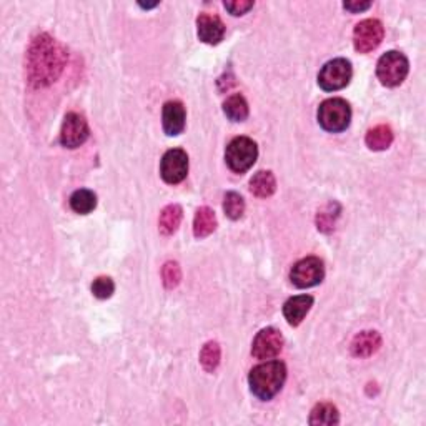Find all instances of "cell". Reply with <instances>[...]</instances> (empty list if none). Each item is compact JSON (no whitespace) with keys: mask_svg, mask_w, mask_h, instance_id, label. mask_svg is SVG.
I'll use <instances>...</instances> for the list:
<instances>
[{"mask_svg":"<svg viewBox=\"0 0 426 426\" xmlns=\"http://www.w3.org/2000/svg\"><path fill=\"white\" fill-rule=\"evenodd\" d=\"M67 54L59 42L47 33L33 38L27 54L28 80L33 87H47L54 84L64 70Z\"/></svg>","mask_w":426,"mask_h":426,"instance_id":"cell-1","label":"cell"},{"mask_svg":"<svg viewBox=\"0 0 426 426\" xmlns=\"http://www.w3.org/2000/svg\"><path fill=\"white\" fill-rule=\"evenodd\" d=\"M286 380V366L285 363L279 360L265 361L262 365L253 368L248 375V383H250L252 393L258 400L268 401L284 388V383Z\"/></svg>","mask_w":426,"mask_h":426,"instance_id":"cell-2","label":"cell"},{"mask_svg":"<svg viewBox=\"0 0 426 426\" xmlns=\"http://www.w3.org/2000/svg\"><path fill=\"white\" fill-rule=\"evenodd\" d=\"M352 120V108L347 100L328 99L318 107V123L323 130L340 133L347 130Z\"/></svg>","mask_w":426,"mask_h":426,"instance_id":"cell-3","label":"cell"},{"mask_svg":"<svg viewBox=\"0 0 426 426\" xmlns=\"http://www.w3.org/2000/svg\"><path fill=\"white\" fill-rule=\"evenodd\" d=\"M258 147L257 143L248 137H237L228 143L227 150H225V160L230 170L235 174H245L250 170L253 164L257 162Z\"/></svg>","mask_w":426,"mask_h":426,"instance_id":"cell-4","label":"cell"},{"mask_svg":"<svg viewBox=\"0 0 426 426\" xmlns=\"http://www.w3.org/2000/svg\"><path fill=\"white\" fill-rule=\"evenodd\" d=\"M408 59L400 52L390 50L378 60L376 77L385 87H398L400 84H403L406 75H408Z\"/></svg>","mask_w":426,"mask_h":426,"instance_id":"cell-5","label":"cell"},{"mask_svg":"<svg viewBox=\"0 0 426 426\" xmlns=\"http://www.w3.org/2000/svg\"><path fill=\"white\" fill-rule=\"evenodd\" d=\"M353 75L352 64L347 59H335L323 65L318 74V85L325 92L342 90L350 84Z\"/></svg>","mask_w":426,"mask_h":426,"instance_id":"cell-6","label":"cell"},{"mask_svg":"<svg viewBox=\"0 0 426 426\" xmlns=\"http://www.w3.org/2000/svg\"><path fill=\"white\" fill-rule=\"evenodd\" d=\"M290 279L298 288H312V286L322 284L325 279L323 262L317 257H306L303 260L296 262L290 271Z\"/></svg>","mask_w":426,"mask_h":426,"instance_id":"cell-7","label":"cell"},{"mask_svg":"<svg viewBox=\"0 0 426 426\" xmlns=\"http://www.w3.org/2000/svg\"><path fill=\"white\" fill-rule=\"evenodd\" d=\"M383 35H385L383 23L376 18H366L353 30V45L360 54H368L381 44Z\"/></svg>","mask_w":426,"mask_h":426,"instance_id":"cell-8","label":"cell"},{"mask_svg":"<svg viewBox=\"0 0 426 426\" xmlns=\"http://www.w3.org/2000/svg\"><path fill=\"white\" fill-rule=\"evenodd\" d=\"M189 174V155L181 148H172L164 155L160 164V175L167 184L176 185Z\"/></svg>","mask_w":426,"mask_h":426,"instance_id":"cell-9","label":"cell"},{"mask_svg":"<svg viewBox=\"0 0 426 426\" xmlns=\"http://www.w3.org/2000/svg\"><path fill=\"white\" fill-rule=\"evenodd\" d=\"M89 123L80 113L70 112L65 115L60 130V143L67 148H77L89 138Z\"/></svg>","mask_w":426,"mask_h":426,"instance_id":"cell-10","label":"cell"},{"mask_svg":"<svg viewBox=\"0 0 426 426\" xmlns=\"http://www.w3.org/2000/svg\"><path fill=\"white\" fill-rule=\"evenodd\" d=\"M284 348V337L276 328H263L257 335L252 344V355L257 360H271L275 358Z\"/></svg>","mask_w":426,"mask_h":426,"instance_id":"cell-11","label":"cell"},{"mask_svg":"<svg viewBox=\"0 0 426 426\" xmlns=\"http://www.w3.org/2000/svg\"><path fill=\"white\" fill-rule=\"evenodd\" d=\"M197 27H198V38L205 44L217 45L223 40L225 35V26L220 21L218 16L213 13H200L197 18Z\"/></svg>","mask_w":426,"mask_h":426,"instance_id":"cell-12","label":"cell"},{"mask_svg":"<svg viewBox=\"0 0 426 426\" xmlns=\"http://www.w3.org/2000/svg\"><path fill=\"white\" fill-rule=\"evenodd\" d=\"M185 107L180 102L172 100V102H167L164 105V130L167 135H180L185 128Z\"/></svg>","mask_w":426,"mask_h":426,"instance_id":"cell-13","label":"cell"},{"mask_svg":"<svg viewBox=\"0 0 426 426\" xmlns=\"http://www.w3.org/2000/svg\"><path fill=\"white\" fill-rule=\"evenodd\" d=\"M313 306V296L312 295H298L290 298L284 305V315L291 327H298L303 322L306 313L310 312V308Z\"/></svg>","mask_w":426,"mask_h":426,"instance_id":"cell-14","label":"cell"},{"mask_svg":"<svg viewBox=\"0 0 426 426\" xmlns=\"http://www.w3.org/2000/svg\"><path fill=\"white\" fill-rule=\"evenodd\" d=\"M381 337L378 332H361L352 342V355L357 358H368L380 350Z\"/></svg>","mask_w":426,"mask_h":426,"instance_id":"cell-15","label":"cell"},{"mask_svg":"<svg viewBox=\"0 0 426 426\" xmlns=\"http://www.w3.org/2000/svg\"><path fill=\"white\" fill-rule=\"evenodd\" d=\"M217 228V217L215 212L208 207H202L197 210L194 218V235L197 238H205L212 235Z\"/></svg>","mask_w":426,"mask_h":426,"instance_id":"cell-16","label":"cell"},{"mask_svg":"<svg viewBox=\"0 0 426 426\" xmlns=\"http://www.w3.org/2000/svg\"><path fill=\"white\" fill-rule=\"evenodd\" d=\"M250 190H252V194L258 198L271 197L276 190V180H275L274 174H271V172H265V170L258 172V174L252 176Z\"/></svg>","mask_w":426,"mask_h":426,"instance_id":"cell-17","label":"cell"},{"mask_svg":"<svg viewBox=\"0 0 426 426\" xmlns=\"http://www.w3.org/2000/svg\"><path fill=\"white\" fill-rule=\"evenodd\" d=\"M393 130L388 125H376L368 130L365 142L368 148H371V150L375 152H381L386 150L391 143H393Z\"/></svg>","mask_w":426,"mask_h":426,"instance_id":"cell-18","label":"cell"},{"mask_svg":"<svg viewBox=\"0 0 426 426\" xmlns=\"http://www.w3.org/2000/svg\"><path fill=\"white\" fill-rule=\"evenodd\" d=\"M70 207L74 212L80 215H87L94 212L95 207H97V195H95L92 190L87 189L77 190L70 197Z\"/></svg>","mask_w":426,"mask_h":426,"instance_id":"cell-19","label":"cell"},{"mask_svg":"<svg viewBox=\"0 0 426 426\" xmlns=\"http://www.w3.org/2000/svg\"><path fill=\"white\" fill-rule=\"evenodd\" d=\"M223 112L232 122H243L248 117V103L243 95H230L223 103Z\"/></svg>","mask_w":426,"mask_h":426,"instance_id":"cell-20","label":"cell"},{"mask_svg":"<svg viewBox=\"0 0 426 426\" xmlns=\"http://www.w3.org/2000/svg\"><path fill=\"white\" fill-rule=\"evenodd\" d=\"M181 207L180 205H169V207H165L162 210L160 213V220H159V227L160 232L164 233V235H172V233L175 232L176 228H179V225L181 222Z\"/></svg>","mask_w":426,"mask_h":426,"instance_id":"cell-21","label":"cell"},{"mask_svg":"<svg viewBox=\"0 0 426 426\" xmlns=\"http://www.w3.org/2000/svg\"><path fill=\"white\" fill-rule=\"evenodd\" d=\"M338 421V410L332 403H318L310 415V425H337Z\"/></svg>","mask_w":426,"mask_h":426,"instance_id":"cell-22","label":"cell"},{"mask_svg":"<svg viewBox=\"0 0 426 426\" xmlns=\"http://www.w3.org/2000/svg\"><path fill=\"white\" fill-rule=\"evenodd\" d=\"M220 357H222L220 344L217 342H208L200 352V363L207 371H215L220 365Z\"/></svg>","mask_w":426,"mask_h":426,"instance_id":"cell-23","label":"cell"},{"mask_svg":"<svg viewBox=\"0 0 426 426\" xmlns=\"http://www.w3.org/2000/svg\"><path fill=\"white\" fill-rule=\"evenodd\" d=\"M223 210L228 218L232 220L242 218L243 212H245V202H243L242 195L237 194V191H228L223 200Z\"/></svg>","mask_w":426,"mask_h":426,"instance_id":"cell-24","label":"cell"},{"mask_svg":"<svg viewBox=\"0 0 426 426\" xmlns=\"http://www.w3.org/2000/svg\"><path fill=\"white\" fill-rule=\"evenodd\" d=\"M340 215V207H337V203H328L323 210H320L318 217H317V223L318 228L327 232V230H332L335 225V220L338 218Z\"/></svg>","mask_w":426,"mask_h":426,"instance_id":"cell-25","label":"cell"},{"mask_svg":"<svg viewBox=\"0 0 426 426\" xmlns=\"http://www.w3.org/2000/svg\"><path fill=\"white\" fill-rule=\"evenodd\" d=\"M162 276H164V284L169 290L175 288L181 280V270L176 262H167L162 268Z\"/></svg>","mask_w":426,"mask_h":426,"instance_id":"cell-26","label":"cell"},{"mask_svg":"<svg viewBox=\"0 0 426 426\" xmlns=\"http://www.w3.org/2000/svg\"><path fill=\"white\" fill-rule=\"evenodd\" d=\"M115 284L110 276H99L92 284V293L100 300H107L113 295Z\"/></svg>","mask_w":426,"mask_h":426,"instance_id":"cell-27","label":"cell"},{"mask_svg":"<svg viewBox=\"0 0 426 426\" xmlns=\"http://www.w3.org/2000/svg\"><path fill=\"white\" fill-rule=\"evenodd\" d=\"M225 9L232 13V16H245V13L253 9V2H225Z\"/></svg>","mask_w":426,"mask_h":426,"instance_id":"cell-28","label":"cell"},{"mask_svg":"<svg viewBox=\"0 0 426 426\" xmlns=\"http://www.w3.org/2000/svg\"><path fill=\"white\" fill-rule=\"evenodd\" d=\"M344 11H350L352 13H358L363 11H368L371 7V2H344Z\"/></svg>","mask_w":426,"mask_h":426,"instance_id":"cell-29","label":"cell"},{"mask_svg":"<svg viewBox=\"0 0 426 426\" xmlns=\"http://www.w3.org/2000/svg\"><path fill=\"white\" fill-rule=\"evenodd\" d=\"M157 6H159V4H140V7H143V9H153Z\"/></svg>","mask_w":426,"mask_h":426,"instance_id":"cell-30","label":"cell"}]
</instances>
